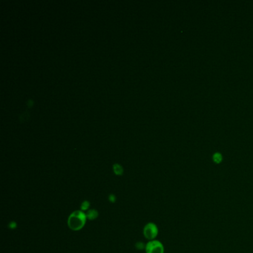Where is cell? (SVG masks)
Listing matches in <instances>:
<instances>
[{
	"mask_svg": "<svg viewBox=\"0 0 253 253\" xmlns=\"http://www.w3.org/2000/svg\"><path fill=\"white\" fill-rule=\"evenodd\" d=\"M86 220L85 212L81 210H75L68 217V226L73 231H79L85 226Z\"/></svg>",
	"mask_w": 253,
	"mask_h": 253,
	"instance_id": "obj_1",
	"label": "cell"
},
{
	"mask_svg": "<svg viewBox=\"0 0 253 253\" xmlns=\"http://www.w3.org/2000/svg\"><path fill=\"white\" fill-rule=\"evenodd\" d=\"M158 235V228L155 223L149 222L146 224L143 228V235L149 241L155 240Z\"/></svg>",
	"mask_w": 253,
	"mask_h": 253,
	"instance_id": "obj_2",
	"label": "cell"
},
{
	"mask_svg": "<svg viewBox=\"0 0 253 253\" xmlns=\"http://www.w3.org/2000/svg\"><path fill=\"white\" fill-rule=\"evenodd\" d=\"M145 250L146 253H164V246L160 241L153 240L146 243Z\"/></svg>",
	"mask_w": 253,
	"mask_h": 253,
	"instance_id": "obj_3",
	"label": "cell"
},
{
	"mask_svg": "<svg viewBox=\"0 0 253 253\" xmlns=\"http://www.w3.org/2000/svg\"><path fill=\"white\" fill-rule=\"evenodd\" d=\"M85 215H86L87 220H94L98 218L99 212L97 209H88L87 212H85Z\"/></svg>",
	"mask_w": 253,
	"mask_h": 253,
	"instance_id": "obj_4",
	"label": "cell"
},
{
	"mask_svg": "<svg viewBox=\"0 0 253 253\" xmlns=\"http://www.w3.org/2000/svg\"><path fill=\"white\" fill-rule=\"evenodd\" d=\"M113 170L114 172L116 175L120 176L123 174V168L121 165L118 164V163H115L113 165Z\"/></svg>",
	"mask_w": 253,
	"mask_h": 253,
	"instance_id": "obj_5",
	"label": "cell"
},
{
	"mask_svg": "<svg viewBox=\"0 0 253 253\" xmlns=\"http://www.w3.org/2000/svg\"><path fill=\"white\" fill-rule=\"evenodd\" d=\"M89 207H90V202L88 201H84L81 203L80 210L83 211V212H87V211L89 209Z\"/></svg>",
	"mask_w": 253,
	"mask_h": 253,
	"instance_id": "obj_6",
	"label": "cell"
},
{
	"mask_svg": "<svg viewBox=\"0 0 253 253\" xmlns=\"http://www.w3.org/2000/svg\"><path fill=\"white\" fill-rule=\"evenodd\" d=\"M222 159H223L222 158V156L219 153L215 154L214 156H213V160L216 163H220L222 161Z\"/></svg>",
	"mask_w": 253,
	"mask_h": 253,
	"instance_id": "obj_7",
	"label": "cell"
},
{
	"mask_svg": "<svg viewBox=\"0 0 253 253\" xmlns=\"http://www.w3.org/2000/svg\"><path fill=\"white\" fill-rule=\"evenodd\" d=\"M135 246H136V248L138 249V250H140L146 249V245L142 242H138L136 244H135Z\"/></svg>",
	"mask_w": 253,
	"mask_h": 253,
	"instance_id": "obj_8",
	"label": "cell"
},
{
	"mask_svg": "<svg viewBox=\"0 0 253 253\" xmlns=\"http://www.w3.org/2000/svg\"><path fill=\"white\" fill-rule=\"evenodd\" d=\"M108 200H109L110 202L115 203L117 198H116V196L114 194H111V195L108 196Z\"/></svg>",
	"mask_w": 253,
	"mask_h": 253,
	"instance_id": "obj_9",
	"label": "cell"
},
{
	"mask_svg": "<svg viewBox=\"0 0 253 253\" xmlns=\"http://www.w3.org/2000/svg\"><path fill=\"white\" fill-rule=\"evenodd\" d=\"M8 226H9V228H10V229H16V227L17 226V224H16V222L11 221V223L9 224Z\"/></svg>",
	"mask_w": 253,
	"mask_h": 253,
	"instance_id": "obj_10",
	"label": "cell"
},
{
	"mask_svg": "<svg viewBox=\"0 0 253 253\" xmlns=\"http://www.w3.org/2000/svg\"><path fill=\"white\" fill-rule=\"evenodd\" d=\"M32 103H33V102H32V100H28V106H32Z\"/></svg>",
	"mask_w": 253,
	"mask_h": 253,
	"instance_id": "obj_11",
	"label": "cell"
}]
</instances>
